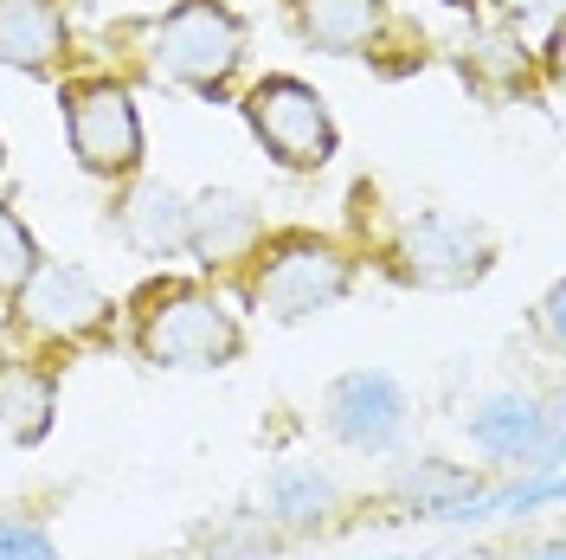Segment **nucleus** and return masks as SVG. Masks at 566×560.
<instances>
[{"label":"nucleus","mask_w":566,"mask_h":560,"mask_svg":"<svg viewBox=\"0 0 566 560\" xmlns=\"http://www.w3.org/2000/svg\"><path fill=\"white\" fill-rule=\"evenodd\" d=\"M136 342L155 367H219V361L239 354V329H232V315L219 310L212 297L168 283V290L148 297Z\"/></svg>","instance_id":"obj_1"},{"label":"nucleus","mask_w":566,"mask_h":560,"mask_svg":"<svg viewBox=\"0 0 566 560\" xmlns=\"http://www.w3.org/2000/svg\"><path fill=\"white\" fill-rule=\"evenodd\" d=\"M155 59L187 91L212 97L239 71V59H245V27L219 0H180L175 13L161 20V33H155Z\"/></svg>","instance_id":"obj_2"},{"label":"nucleus","mask_w":566,"mask_h":560,"mask_svg":"<svg viewBox=\"0 0 566 560\" xmlns=\"http://www.w3.org/2000/svg\"><path fill=\"white\" fill-rule=\"evenodd\" d=\"M245 116L283 168H322L335 155V129L322 116V97L310 84H296V77H264L245 97Z\"/></svg>","instance_id":"obj_3"},{"label":"nucleus","mask_w":566,"mask_h":560,"mask_svg":"<svg viewBox=\"0 0 566 560\" xmlns=\"http://www.w3.org/2000/svg\"><path fill=\"white\" fill-rule=\"evenodd\" d=\"M65 123H71V148L91 175H129L142 162L136 104L116 84H77L65 97Z\"/></svg>","instance_id":"obj_4"},{"label":"nucleus","mask_w":566,"mask_h":560,"mask_svg":"<svg viewBox=\"0 0 566 560\" xmlns=\"http://www.w3.org/2000/svg\"><path fill=\"white\" fill-rule=\"evenodd\" d=\"M342 290H348V258L316 246V239H296V246H283L277 258H271V271L258 278V303L277 315V322H296V315L328 310Z\"/></svg>","instance_id":"obj_5"},{"label":"nucleus","mask_w":566,"mask_h":560,"mask_svg":"<svg viewBox=\"0 0 566 560\" xmlns=\"http://www.w3.org/2000/svg\"><path fill=\"white\" fill-rule=\"evenodd\" d=\"M483 265H490L483 232H470V226L451 219V212H424V219L406 226V239H399V271H406L412 283H431V290L476 283Z\"/></svg>","instance_id":"obj_6"},{"label":"nucleus","mask_w":566,"mask_h":560,"mask_svg":"<svg viewBox=\"0 0 566 560\" xmlns=\"http://www.w3.org/2000/svg\"><path fill=\"white\" fill-rule=\"evenodd\" d=\"M20 290H27V322L45 329V335H59V342L97 335L109 322L104 290L84 278V271H71V265H33V278L20 283Z\"/></svg>","instance_id":"obj_7"},{"label":"nucleus","mask_w":566,"mask_h":560,"mask_svg":"<svg viewBox=\"0 0 566 560\" xmlns=\"http://www.w3.org/2000/svg\"><path fill=\"white\" fill-rule=\"evenodd\" d=\"M399 419H406V400L387 374H348V381L328 393V425L348 438V445H367L380 452L399 438Z\"/></svg>","instance_id":"obj_8"},{"label":"nucleus","mask_w":566,"mask_h":560,"mask_svg":"<svg viewBox=\"0 0 566 560\" xmlns=\"http://www.w3.org/2000/svg\"><path fill=\"white\" fill-rule=\"evenodd\" d=\"M65 52V13L52 0H0V65L45 71Z\"/></svg>","instance_id":"obj_9"},{"label":"nucleus","mask_w":566,"mask_h":560,"mask_svg":"<svg viewBox=\"0 0 566 560\" xmlns=\"http://www.w3.org/2000/svg\"><path fill=\"white\" fill-rule=\"evenodd\" d=\"M296 33L322 52H367L380 33V0H296Z\"/></svg>","instance_id":"obj_10"},{"label":"nucleus","mask_w":566,"mask_h":560,"mask_svg":"<svg viewBox=\"0 0 566 560\" xmlns=\"http://www.w3.org/2000/svg\"><path fill=\"white\" fill-rule=\"evenodd\" d=\"M251 232H258V212H251L239 194H207L200 207H187V246L200 251L207 265L239 258Z\"/></svg>","instance_id":"obj_11"},{"label":"nucleus","mask_w":566,"mask_h":560,"mask_svg":"<svg viewBox=\"0 0 566 560\" xmlns=\"http://www.w3.org/2000/svg\"><path fill=\"white\" fill-rule=\"evenodd\" d=\"M470 432H476V445L495 457H528L541 438L554 445V419H541L528 400H490L476 419H470Z\"/></svg>","instance_id":"obj_12"},{"label":"nucleus","mask_w":566,"mask_h":560,"mask_svg":"<svg viewBox=\"0 0 566 560\" xmlns=\"http://www.w3.org/2000/svg\"><path fill=\"white\" fill-rule=\"evenodd\" d=\"M123 226L155 258H168V251L187 246V207H180V194H168V187H136L129 207H123Z\"/></svg>","instance_id":"obj_13"},{"label":"nucleus","mask_w":566,"mask_h":560,"mask_svg":"<svg viewBox=\"0 0 566 560\" xmlns=\"http://www.w3.org/2000/svg\"><path fill=\"white\" fill-rule=\"evenodd\" d=\"M0 425L20 445L45 438V425H52V381L33 374V367H7L0 374Z\"/></svg>","instance_id":"obj_14"},{"label":"nucleus","mask_w":566,"mask_h":560,"mask_svg":"<svg viewBox=\"0 0 566 560\" xmlns=\"http://www.w3.org/2000/svg\"><path fill=\"white\" fill-rule=\"evenodd\" d=\"M399 490H406V502H419V516H470L476 509V477L458 464H419Z\"/></svg>","instance_id":"obj_15"},{"label":"nucleus","mask_w":566,"mask_h":560,"mask_svg":"<svg viewBox=\"0 0 566 560\" xmlns=\"http://www.w3.org/2000/svg\"><path fill=\"white\" fill-rule=\"evenodd\" d=\"M271 502H277V516H290V522H316L322 509L335 502V490H328V477H316V470H283L277 484H271Z\"/></svg>","instance_id":"obj_16"},{"label":"nucleus","mask_w":566,"mask_h":560,"mask_svg":"<svg viewBox=\"0 0 566 560\" xmlns=\"http://www.w3.org/2000/svg\"><path fill=\"white\" fill-rule=\"evenodd\" d=\"M33 265H39V251L27 239V226L13 212H0V297H13L20 283L33 278Z\"/></svg>","instance_id":"obj_17"},{"label":"nucleus","mask_w":566,"mask_h":560,"mask_svg":"<svg viewBox=\"0 0 566 560\" xmlns=\"http://www.w3.org/2000/svg\"><path fill=\"white\" fill-rule=\"evenodd\" d=\"M0 560H59V554H52V541H45L39 528L7 522V528H0Z\"/></svg>","instance_id":"obj_18"},{"label":"nucleus","mask_w":566,"mask_h":560,"mask_svg":"<svg viewBox=\"0 0 566 560\" xmlns=\"http://www.w3.org/2000/svg\"><path fill=\"white\" fill-rule=\"evenodd\" d=\"M554 496H560V464H547L534 484H515V490H502L495 502H502V509H534V502H554Z\"/></svg>","instance_id":"obj_19"},{"label":"nucleus","mask_w":566,"mask_h":560,"mask_svg":"<svg viewBox=\"0 0 566 560\" xmlns=\"http://www.w3.org/2000/svg\"><path fill=\"white\" fill-rule=\"evenodd\" d=\"M502 7H509V13H522V20H554V7H560V0H502Z\"/></svg>","instance_id":"obj_20"},{"label":"nucleus","mask_w":566,"mask_h":560,"mask_svg":"<svg viewBox=\"0 0 566 560\" xmlns=\"http://www.w3.org/2000/svg\"><path fill=\"white\" fill-rule=\"evenodd\" d=\"M534 560H560V548H554V541H547V548H541V554H534Z\"/></svg>","instance_id":"obj_21"}]
</instances>
